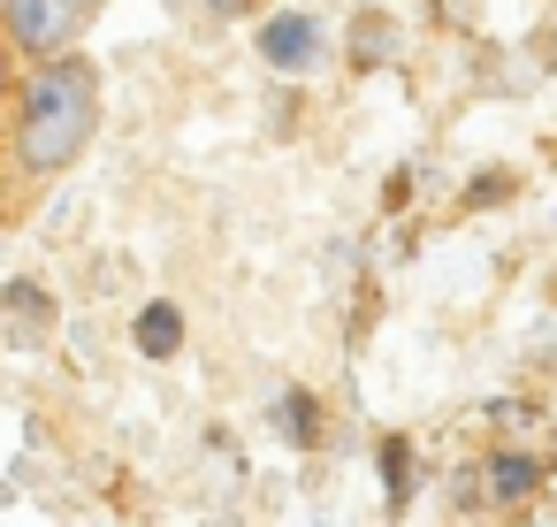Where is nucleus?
<instances>
[{
	"label": "nucleus",
	"mask_w": 557,
	"mask_h": 527,
	"mask_svg": "<svg viewBox=\"0 0 557 527\" xmlns=\"http://www.w3.org/2000/svg\"><path fill=\"white\" fill-rule=\"evenodd\" d=\"M131 344H138V359H176L184 352V306L176 298H146L138 321H131Z\"/></svg>",
	"instance_id": "423d86ee"
},
{
	"label": "nucleus",
	"mask_w": 557,
	"mask_h": 527,
	"mask_svg": "<svg viewBox=\"0 0 557 527\" xmlns=\"http://www.w3.org/2000/svg\"><path fill=\"white\" fill-rule=\"evenodd\" d=\"M16 85H24V54L0 39V108H16Z\"/></svg>",
	"instance_id": "f8f14e48"
},
{
	"label": "nucleus",
	"mask_w": 557,
	"mask_h": 527,
	"mask_svg": "<svg viewBox=\"0 0 557 527\" xmlns=\"http://www.w3.org/2000/svg\"><path fill=\"white\" fill-rule=\"evenodd\" d=\"M260 62L275 70V77H313L321 62H329V32H321V16H306V9H275V16H260Z\"/></svg>",
	"instance_id": "7ed1b4c3"
},
{
	"label": "nucleus",
	"mask_w": 557,
	"mask_h": 527,
	"mask_svg": "<svg viewBox=\"0 0 557 527\" xmlns=\"http://www.w3.org/2000/svg\"><path fill=\"white\" fill-rule=\"evenodd\" d=\"M542 489H549V458H542V451H527V443H496V451L481 458V497H488V504L519 512V504H534Z\"/></svg>",
	"instance_id": "20e7f679"
},
{
	"label": "nucleus",
	"mask_w": 557,
	"mask_h": 527,
	"mask_svg": "<svg viewBox=\"0 0 557 527\" xmlns=\"http://www.w3.org/2000/svg\"><path fill=\"white\" fill-rule=\"evenodd\" d=\"M374 466H382V504H389V512H405V504H412V443H405L397 428L374 443Z\"/></svg>",
	"instance_id": "6e6552de"
},
{
	"label": "nucleus",
	"mask_w": 557,
	"mask_h": 527,
	"mask_svg": "<svg viewBox=\"0 0 557 527\" xmlns=\"http://www.w3.org/2000/svg\"><path fill=\"white\" fill-rule=\"evenodd\" d=\"M481 420H488V428H496V436L511 443V436H527V428H542V405H527V397H496V405H488Z\"/></svg>",
	"instance_id": "9b49d317"
},
{
	"label": "nucleus",
	"mask_w": 557,
	"mask_h": 527,
	"mask_svg": "<svg viewBox=\"0 0 557 527\" xmlns=\"http://www.w3.org/2000/svg\"><path fill=\"white\" fill-rule=\"evenodd\" d=\"M405 199H412V169H397V176H389V192H382V207H389V215H397V207H405Z\"/></svg>",
	"instance_id": "ddd939ff"
},
{
	"label": "nucleus",
	"mask_w": 557,
	"mask_h": 527,
	"mask_svg": "<svg viewBox=\"0 0 557 527\" xmlns=\"http://www.w3.org/2000/svg\"><path fill=\"white\" fill-rule=\"evenodd\" d=\"M268 420H275V436H283L290 451H313V443H321V428H329V413H321V397H313L306 382H290V390L275 397V413H268Z\"/></svg>",
	"instance_id": "0eeeda50"
},
{
	"label": "nucleus",
	"mask_w": 557,
	"mask_h": 527,
	"mask_svg": "<svg viewBox=\"0 0 557 527\" xmlns=\"http://www.w3.org/2000/svg\"><path fill=\"white\" fill-rule=\"evenodd\" d=\"M92 138H100V70H92V54L39 62L16 85V108H9V176L39 192V184L70 176Z\"/></svg>",
	"instance_id": "f257e3e1"
},
{
	"label": "nucleus",
	"mask_w": 557,
	"mask_h": 527,
	"mask_svg": "<svg viewBox=\"0 0 557 527\" xmlns=\"http://www.w3.org/2000/svg\"><path fill=\"white\" fill-rule=\"evenodd\" d=\"M389 54H397V32H389V24L367 9V16L351 24V70H382Z\"/></svg>",
	"instance_id": "1a4fd4ad"
},
{
	"label": "nucleus",
	"mask_w": 557,
	"mask_h": 527,
	"mask_svg": "<svg viewBox=\"0 0 557 527\" xmlns=\"http://www.w3.org/2000/svg\"><path fill=\"white\" fill-rule=\"evenodd\" d=\"M0 9H9V0H0Z\"/></svg>",
	"instance_id": "dca6fc26"
},
{
	"label": "nucleus",
	"mask_w": 557,
	"mask_h": 527,
	"mask_svg": "<svg viewBox=\"0 0 557 527\" xmlns=\"http://www.w3.org/2000/svg\"><path fill=\"white\" fill-rule=\"evenodd\" d=\"M0 169H9V131H0Z\"/></svg>",
	"instance_id": "2eb2a0df"
},
{
	"label": "nucleus",
	"mask_w": 557,
	"mask_h": 527,
	"mask_svg": "<svg viewBox=\"0 0 557 527\" xmlns=\"http://www.w3.org/2000/svg\"><path fill=\"white\" fill-rule=\"evenodd\" d=\"M100 9L108 0H9V9H0V39L39 70V62L77 54V39L100 24Z\"/></svg>",
	"instance_id": "f03ea898"
},
{
	"label": "nucleus",
	"mask_w": 557,
	"mask_h": 527,
	"mask_svg": "<svg viewBox=\"0 0 557 527\" xmlns=\"http://www.w3.org/2000/svg\"><path fill=\"white\" fill-rule=\"evenodd\" d=\"M511 192H519V176H511V169H481V176L466 184V199H458V207H466V215H481V207H504Z\"/></svg>",
	"instance_id": "9d476101"
},
{
	"label": "nucleus",
	"mask_w": 557,
	"mask_h": 527,
	"mask_svg": "<svg viewBox=\"0 0 557 527\" xmlns=\"http://www.w3.org/2000/svg\"><path fill=\"white\" fill-rule=\"evenodd\" d=\"M0 321H9V336L39 344V336L54 329V291H47V283H32V275L0 283Z\"/></svg>",
	"instance_id": "39448f33"
},
{
	"label": "nucleus",
	"mask_w": 557,
	"mask_h": 527,
	"mask_svg": "<svg viewBox=\"0 0 557 527\" xmlns=\"http://www.w3.org/2000/svg\"><path fill=\"white\" fill-rule=\"evenodd\" d=\"M207 16H222V24L230 16H260V0H207Z\"/></svg>",
	"instance_id": "4468645a"
}]
</instances>
